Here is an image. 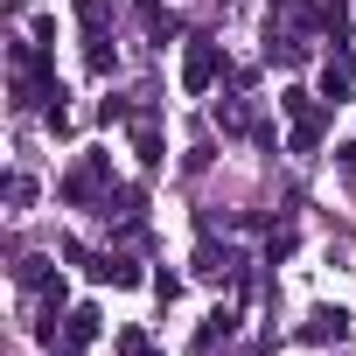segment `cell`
<instances>
[{"instance_id":"10","label":"cell","mask_w":356,"mask_h":356,"mask_svg":"<svg viewBox=\"0 0 356 356\" xmlns=\"http://www.w3.org/2000/svg\"><path fill=\"white\" fill-rule=\"evenodd\" d=\"M133 154H140V168H161V161H168V154H161V126H154V119H140V126H133Z\"/></svg>"},{"instance_id":"7","label":"cell","mask_w":356,"mask_h":356,"mask_svg":"<svg viewBox=\"0 0 356 356\" xmlns=\"http://www.w3.org/2000/svg\"><path fill=\"white\" fill-rule=\"evenodd\" d=\"M300 335H307V342H342V335H349V314H342V307H314Z\"/></svg>"},{"instance_id":"5","label":"cell","mask_w":356,"mask_h":356,"mask_svg":"<svg viewBox=\"0 0 356 356\" xmlns=\"http://www.w3.org/2000/svg\"><path fill=\"white\" fill-rule=\"evenodd\" d=\"M349 91H356V49H335V56L321 63V98H328V105H342Z\"/></svg>"},{"instance_id":"2","label":"cell","mask_w":356,"mask_h":356,"mask_svg":"<svg viewBox=\"0 0 356 356\" xmlns=\"http://www.w3.org/2000/svg\"><path fill=\"white\" fill-rule=\"evenodd\" d=\"M280 112L293 119V154H314V147H321V133H328V105H321L314 91L286 84V91H280Z\"/></svg>"},{"instance_id":"9","label":"cell","mask_w":356,"mask_h":356,"mask_svg":"<svg viewBox=\"0 0 356 356\" xmlns=\"http://www.w3.org/2000/svg\"><path fill=\"white\" fill-rule=\"evenodd\" d=\"M266 56H273V63H286V70H300V63H307V56H314V49H307V42H293V35H280V29H273V35H266Z\"/></svg>"},{"instance_id":"13","label":"cell","mask_w":356,"mask_h":356,"mask_svg":"<svg viewBox=\"0 0 356 356\" xmlns=\"http://www.w3.org/2000/svg\"><path fill=\"white\" fill-rule=\"evenodd\" d=\"M321 29H328L335 42L349 35V0H321Z\"/></svg>"},{"instance_id":"15","label":"cell","mask_w":356,"mask_h":356,"mask_svg":"<svg viewBox=\"0 0 356 356\" xmlns=\"http://www.w3.org/2000/svg\"><path fill=\"white\" fill-rule=\"evenodd\" d=\"M8 203H15V210H29V203H35V182H29V175H15V182H8Z\"/></svg>"},{"instance_id":"4","label":"cell","mask_w":356,"mask_h":356,"mask_svg":"<svg viewBox=\"0 0 356 356\" xmlns=\"http://www.w3.org/2000/svg\"><path fill=\"white\" fill-rule=\"evenodd\" d=\"M217 77H224V49L196 35V42L182 49V91H189V98H203V91L217 84Z\"/></svg>"},{"instance_id":"16","label":"cell","mask_w":356,"mask_h":356,"mask_svg":"<svg viewBox=\"0 0 356 356\" xmlns=\"http://www.w3.org/2000/svg\"><path fill=\"white\" fill-rule=\"evenodd\" d=\"M119 356H154V349H147V335H140V328H126V335H119Z\"/></svg>"},{"instance_id":"1","label":"cell","mask_w":356,"mask_h":356,"mask_svg":"<svg viewBox=\"0 0 356 356\" xmlns=\"http://www.w3.org/2000/svg\"><path fill=\"white\" fill-rule=\"evenodd\" d=\"M49 98H63V84H56L49 56H42L35 42H15V105L29 112V105H49Z\"/></svg>"},{"instance_id":"3","label":"cell","mask_w":356,"mask_h":356,"mask_svg":"<svg viewBox=\"0 0 356 356\" xmlns=\"http://www.w3.org/2000/svg\"><path fill=\"white\" fill-rule=\"evenodd\" d=\"M105 175H112V161H105V154H84V161L63 175V189H56V196H63L70 210H91V203L112 196V189H105Z\"/></svg>"},{"instance_id":"12","label":"cell","mask_w":356,"mask_h":356,"mask_svg":"<svg viewBox=\"0 0 356 356\" xmlns=\"http://www.w3.org/2000/svg\"><path fill=\"white\" fill-rule=\"evenodd\" d=\"M196 273H203V280H231V273H238V259H231V252H217V245H203V252H196Z\"/></svg>"},{"instance_id":"11","label":"cell","mask_w":356,"mask_h":356,"mask_svg":"<svg viewBox=\"0 0 356 356\" xmlns=\"http://www.w3.org/2000/svg\"><path fill=\"white\" fill-rule=\"evenodd\" d=\"M133 15H140V29H147L154 42H168V35H175V22H168V8H161V0H133Z\"/></svg>"},{"instance_id":"8","label":"cell","mask_w":356,"mask_h":356,"mask_svg":"<svg viewBox=\"0 0 356 356\" xmlns=\"http://www.w3.org/2000/svg\"><path fill=\"white\" fill-rule=\"evenodd\" d=\"M84 273H91V280H112V286H140V266H133V259H112V252H105V259H91Z\"/></svg>"},{"instance_id":"6","label":"cell","mask_w":356,"mask_h":356,"mask_svg":"<svg viewBox=\"0 0 356 356\" xmlns=\"http://www.w3.org/2000/svg\"><path fill=\"white\" fill-rule=\"evenodd\" d=\"M84 342H98V307H70L63 321V356H84Z\"/></svg>"},{"instance_id":"14","label":"cell","mask_w":356,"mask_h":356,"mask_svg":"<svg viewBox=\"0 0 356 356\" xmlns=\"http://www.w3.org/2000/svg\"><path fill=\"white\" fill-rule=\"evenodd\" d=\"M77 22H84V35H105V0H84Z\"/></svg>"}]
</instances>
